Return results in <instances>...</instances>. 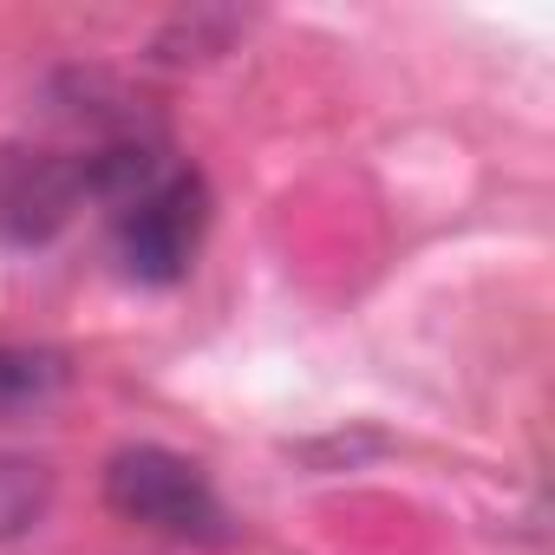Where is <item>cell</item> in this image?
I'll list each match as a JSON object with an SVG mask.
<instances>
[{
	"instance_id": "obj_1",
	"label": "cell",
	"mask_w": 555,
	"mask_h": 555,
	"mask_svg": "<svg viewBox=\"0 0 555 555\" xmlns=\"http://www.w3.org/2000/svg\"><path fill=\"white\" fill-rule=\"evenodd\" d=\"M105 503L125 522L177 535V542H229V509L216 483L164 444H125L105 464Z\"/></svg>"
},
{
	"instance_id": "obj_3",
	"label": "cell",
	"mask_w": 555,
	"mask_h": 555,
	"mask_svg": "<svg viewBox=\"0 0 555 555\" xmlns=\"http://www.w3.org/2000/svg\"><path fill=\"white\" fill-rule=\"evenodd\" d=\"M92 196L86 157L66 151H0V235L47 242Z\"/></svg>"
},
{
	"instance_id": "obj_2",
	"label": "cell",
	"mask_w": 555,
	"mask_h": 555,
	"mask_svg": "<svg viewBox=\"0 0 555 555\" xmlns=\"http://www.w3.org/2000/svg\"><path fill=\"white\" fill-rule=\"evenodd\" d=\"M118 216V261L138 274V282L164 288V282H183L196 248H203V229H209V183L196 170H157L151 183H138L125 203H112Z\"/></svg>"
},
{
	"instance_id": "obj_4",
	"label": "cell",
	"mask_w": 555,
	"mask_h": 555,
	"mask_svg": "<svg viewBox=\"0 0 555 555\" xmlns=\"http://www.w3.org/2000/svg\"><path fill=\"white\" fill-rule=\"evenodd\" d=\"M53 509V464L27 451H0V542L27 535Z\"/></svg>"
},
{
	"instance_id": "obj_5",
	"label": "cell",
	"mask_w": 555,
	"mask_h": 555,
	"mask_svg": "<svg viewBox=\"0 0 555 555\" xmlns=\"http://www.w3.org/2000/svg\"><path fill=\"white\" fill-rule=\"evenodd\" d=\"M60 379H66V360H60V353L0 347V405H27V399H47Z\"/></svg>"
}]
</instances>
